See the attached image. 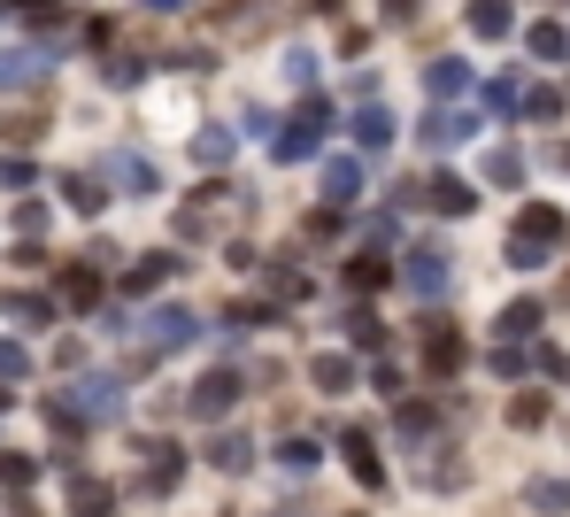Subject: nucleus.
<instances>
[{
	"label": "nucleus",
	"instance_id": "nucleus-11",
	"mask_svg": "<svg viewBox=\"0 0 570 517\" xmlns=\"http://www.w3.org/2000/svg\"><path fill=\"white\" fill-rule=\"evenodd\" d=\"M109 185H116V193H154L162 178H154L146 155H109Z\"/></svg>",
	"mask_w": 570,
	"mask_h": 517
},
{
	"label": "nucleus",
	"instance_id": "nucleus-3",
	"mask_svg": "<svg viewBox=\"0 0 570 517\" xmlns=\"http://www.w3.org/2000/svg\"><path fill=\"white\" fill-rule=\"evenodd\" d=\"M240 386H247V378H240V371H208V378H193V394H185V409H193V417H208V425H216V417H224V409H232V402H240Z\"/></svg>",
	"mask_w": 570,
	"mask_h": 517
},
{
	"label": "nucleus",
	"instance_id": "nucleus-20",
	"mask_svg": "<svg viewBox=\"0 0 570 517\" xmlns=\"http://www.w3.org/2000/svg\"><path fill=\"white\" fill-rule=\"evenodd\" d=\"M478 93H486V109H493V116H517V109H525V85H517V70H501V78H486Z\"/></svg>",
	"mask_w": 570,
	"mask_h": 517
},
{
	"label": "nucleus",
	"instance_id": "nucleus-24",
	"mask_svg": "<svg viewBox=\"0 0 570 517\" xmlns=\"http://www.w3.org/2000/svg\"><path fill=\"white\" fill-rule=\"evenodd\" d=\"M425 85L431 93H462V85H470V62H462V54H439V62L425 70Z\"/></svg>",
	"mask_w": 570,
	"mask_h": 517
},
{
	"label": "nucleus",
	"instance_id": "nucleus-34",
	"mask_svg": "<svg viewBox=\"0 0 570 517\" xmlns=\"http://www.w3.org/2000/svg\"><path fill=\"white\" fill-rule=\"evenodd\" d=\"M501 255H509L517 271H540V263H548L556 247H540V240H517V232H509V247H501Z\"/></svg>",
	"mask_w": 570,
	"mask_h": 517
},
{
	"label": "nucleus",
	"instance_id": "nucleus-36",
	"mask_svg": "<svg viewBox=\"0 0 570 517\" xmlns=\"http://www.w3.org/2000/svg\"><path fill=\"white\" fill-rule=\"evenodd\" d=\"M563 47H570V31H563V23H532V54H540V62H556Z\"/></svg>",
	"mask_w": 570,
	"mask_h": 517
},
{
	"label": "nucleus",
	"instance_id": "nucleus-29",
	"mask_svg": "<svg viewBox=\"0 0 570 517\" xmlns=\"http://www.w3.org/2000/svg\"><path fill=\"white\" fill-rule=\"evenodd\" d=\"M23 378H31V347L0 341V386H23Z\"/></svg>",
	"mask_w": 570,
	"mask_h": 517
},
{
	"label": "nucleus",
	"instance_id": "nucleus-16",
	"mask_svg": "<svg viewBox=\"0 0 570 517\" xmlns=\"http://www.w3.org/2000/svg\"><path fill=\"white\" fill-rule=\"evenodd\" d=\"M470 31H478V39H509V31H517L509 0H470Z\"/></svg>",
	"mask_w": 570,
	"mask_h": 517
},
{
	"label": "nucleus",
	"instance_id": "nucleus-7",
	"mask_svg": "<svg viewBox=\"0 0 570 517\" xmlns=\"http://www.w3.org/2000/svg\"><path fill=\"white\" fill-rule=\"evenodd\" d=\"M339 456H347V472H355L363 487H386V464H378V440H370L363 425H347V433H339Z\"/></svg>",
	"mask_w": 570,
	"mask_h": 517
},
{
	"label": "nucleus",
	"instance_id": "nucleus-42",
	"mask_svg": "<svg viewBox=\"0 0 570 517\" xmlns=\"http://www.w3.org/2000/svg\"><path fill=\"white\" fill-rule=\"evenodd\" d=\"M347 224H339V209H308V240H339Z\"/></svg>",
	"mask_w": 570,
	"mask_h": 517
},
{
	"label": "nucleus",
	"instance_id": "nucleus-25",
	"mask_svg": "<svg viewBox=\"0 0 570 517\" xmlns=\"http://www.w3.org/2000/svg\"><path fill=\"white\" fill-rule=\"evenodd\" d=\"M540 333V302H509L501 310V341H532Z\"/></svg>",
	"mask_w": 570,
	"mask_h": 517
},
{
	"label": "nucleus",
	"instance_id": "nucleus-33",
	"mask_svg": "<svg viewBox=\"0 0 570 517\" xmlns=\"http://www.w3.org/2000/svg\"><path fill=\"white\" fill-rule=\"evenodd\" d=\"M532 510H570V479H532Z\"/></svg>",
	"mask_w": 570,
	"mask_h": 517
},
{
	"label": "nucleus",
	"instance_id": "nucleus-12",
	"mask_svg": "<svg viewBox=\"0 0 570 517\" xmlns=\"http://www.w3.org/2000/svg\"><path fill=\"white\" fill-rule=\"evenodd\" d=\"M355 193H363V163H355V155H332V163H324V201L339 209V201H355Z\"/></svg>",
	"mask_w": 570,
	"mask_h": 517
},
{
	"label": "nucleus",
	"instance_id": "nucleus-17",
	"mask_svg": "<svg viewBox=\"0 0 570 517\" xmlns=\"http://www.w3.org/2000/svg\"><path fill=\"white\" fill-rule=\"evenodd\" d=\"M386 140H394V109H386V101L355 109V148H386Z\"/></svg>",
	"mask_w": 570,
	"mask_h": 517
},
{
	"label": "nucleus",
	"instance_id": "nucleus-5",
	"mask_svg": "<svg viewBox=\"0 0 570 517\" xmlns=\"http://www.w3.org/2000/svg\"><path fill=\"white\" fill-rule=\"evenodd\" d=\"M240 201H247L240 185H208V193H193V201H185L177 232H185V240H193V232H216V216H224V209H240Z\"/></svg>",
	"mask_w": 570,
	"mask_h": 517
},
{
	"label": "nucleus",
	"instance_id": "nucleus-13",
	"mask_svg": "<svg viewBox=\"0 0 570 517\" xmlns=\"http://www.w3.org/2000/svg\"><path fill=\"white\" fill-rule=\"evenodd\" d=\"M146 464H154V472H146V495H170V487H177V472H185L177 440H154V448H146Z\"/></svg>",
	"mask_w": 570,
	"mask_h": 517
},
{
	"label": "nucleus",
	"instance_id": "nucleus-19",
	"mask_svg": "<svg viewBox=\"0 0 570 517\" xmlns=\"http://www.w3.org/2000/svg\"><path fill=\"white\" fill-rule=\"evenodd\" d=\"M425 193H431V209H439V216H470V201H478V193H470V185H462V178H447V171L431 178Z\"/></svg>",
	"mask_w": 570,
	"mask_h": 517
},
{
	"label": "nucleus",
	"instance_id": "nucleus-15",
	"mask_svg": "<svg viewBox=\"0 0 570 517\" xmlns=\"http://www.w3.org/2000/svg\"><path fill=\"white\" fill-rule=\"evenodd\" d=\"M478 171H486V185H501V193H517V185H525V171H532V163H525L517 148H493V155H486Z\"/></svg>",
	"mask_w": 570,
	"mask_h": 517
},
{
	"label": "nucleus",
	"instance_id": "nucleus-32",
	"mask_svg": "<svg viewBox=\"0 0 570 517\" xmlns=\"http://www.w3.org/2000/svg\"><path fill=\"white\" fill-rule=\"evenodd\" d=\"M31 479H39V464H31V456H16V448H0V487H16V495H23Z\"/></svg>",
	"mask_w": 570,
	"mask_h": 517
},
{
	"label": "nucleus",
	"instance_id": "nucleus-38",
	"mask_svg": "<svg viewBox=\"0 0 570 517\" xmlns=\"http://www.w3.org/2000/svg\"><path fill=\"white\" fill-rule=\"evenodd\" d=\"M525 116H540V124L563 116V93H556V85H532V93H525Z\"/></svg>",
	"mask_w": 570,
	"mask_h": 517
},
{
	"label": "nucleus",
	"instance_id": "nucleus-10",
	"mask_svg": "<svg viewBox=\"0 0 570 517\" xmlns=\"http://www.w3.org/2000/svg\"><path fill=\"white\" fill-rule=\"evenodd\" d=\"M517 240H540V247H556V240H563V209H548V201H525V216H517Z\"/></svg>",
	"mask_w": 570,
	"mask_h": 517
},
{
	"label": "nucleus",
	"instance_id": "nucleus-31",
	"mask_svg": "<svg viewBox=\"0 0 570 517\" xmlns=\"http://www.w3.org/2000/svg\"><path fill=\"white\" fill-rule=\"evenodd\" d=\"M8 317H16V325H54V302H47V294H16Z\"/></svg>",
	"mask_w": 570,
	"mask_h": 517
},
{
	"label": "nucleus",
	"instance_id": "nucleus-8",
	"mask_svg": "<svg viewBox=\"0 0 570 517\" xmlns=\"http://www.w3.org/2000/svg\"><path fill=\"white\" fill-rule=\"evenodd\" d=\"M54 294H62V310H101V278H93V263H62V271H54Z\"/></svg>",
	"mask_w": 570,
	"mask_h": 517
},
{
	"label": "nucleus",
	"instance_id": "nucleus-1",
	"mask_svg": "<svg viewBox=\"0 0 570 517\" xmlns=\"http://www.w3.org/2000/svg\"><path fill=\"white\" fill-rule=\"evenodd\" d=\"M324 132H332V101H301V116L278 132V148H271V155H278V163H301V155H316V140H324Z\"/></svg>",
	"mask_w": 570,
	"mask_h": 517
},
{
	"label": "nucleus",
	"instance_id": "nucleus-22",
	"mask_svg": "<svg viewBox=\"0 0 570 517\" xmlns=\"http://www.w3.org/2000/svg\"><path fill=\"white\" fill-rule=\"evenodd\" d=\"M308 378H316L324 394H347V386H355V363H347V355H316V363H308Z\"/></svg>",
	"mask_w": 570,
	"mask_h": 517
},
{
	"label": "nucleus",
	"instance_id": "nucleus-26",
	"mask_svg": "<svg viewBox=\"0 0 570 517\" xmlns=\"http://www.w3.org/2000/svg\"><path fill=\"white\" fill-rule=\"evenodd\" d=\"M486 363H493V378H525V371H532V355H525L517 341H493V347H486Z\"/></svg>",
	"mask_w": 570,
	"mask_h": 517
},
{
	"label": "nucleus",
	"instance_id": "nucleus-37",
	"mask_svg": "<svg viewBox=\"0 0 570 517\" xmlns=\"http://www.w3.org/2000/svg\"><path fill=\"white\" fill-rule=\"evenodd\" d=\"M31 178H39V163H31V155H0V185H8V193H23Z\"/></svg>",
	"mask_w": 570,
	"mask_h": 517
},
{
	"label": "nucleus",
	"instance_id": "nucleus-40",
	"mask_svg": "<svg viewBox=\"0 0 570 517\" xmlns=\"http://www.w3.org/2000/svg\"><path fill=\"white\" fill-rule=\"evenodd\" d=\"M347 333H355V347H386V325H378L370 310H355V317H347Z\"/></svg>",
	"mask_w": 570,
	"mask_h": 517
},
{
	"label": "nucleus",
	"instance_id": "nucleus-44",
	"mask_svg": "<svg viewBox=\"0 0 570 517\" xmlns=\"http://www.w3.org/2000/svg\"><path fill=\"white\" fill-rule=\"evenodd\" d=\"M425 487H431V495H455V487H462V472H455V464H431Z\"/></svg>",
	"mask_w": 570,
	"mask_h": 517
},
{
	"label": "nucleus",
	"instance_id": "nucleus-9",
	"mask_svg": "<svg viewBox=\"0 0 570 517\" xmlns=\"http://www.w3.org/2000/svg\"><path fill=\"white\" fill-rule=\"evenodd\" d=\"M417 140H425L431 155H439V148H462V140H470V116H462V109H431L425 124H417Z\"/></svg>",
	"mask_w": 570,
	"mask_h": 517
},
{
	"label": "nucleus",
	"instance_id": "nucleus-14",
	"mask_svg": "<svg viewBox=\"0 0 570 517\" xmlns=\"http://www.w3.org/2000/svg\"><path fill=\"white\" fill-rule=\"evenodd\" d=\"M425 371H431V378H447V371H462V341H455L447 325H431V333H425Z\"/></svg>",
	"mask_w": 570,
	"mask_h": 517
},
{
	"label": "nucleus",
	"instance_id": "nucleus-6",
	"mask_svg": "<svg viewBox=\"0 0 570 517\" xmlns=\"http://www.w3.org/2000/svg\"><path fill=\"white\" fill-rule=\"evenodd\" d=\"M193 333H201V325H193V310H154V317L140 325L146 355H170V347H185V341H193Z\"/></svg>",
	"mask_w": 570,
	"mask_h": 517
},
{
	"label": "nucleus",
	"instance_id": "nucleus-23",
	"mask_svg": "<svg viewBox=\"0 0 570 517\" xmlns=\"http://www.w3.org/2000/svg\"><path fill=\"white\" fill-rule=\"evenodd\" d=\"M62 201H70V209H85V216H93V209H101V201H109V178H62Z\"/></svg>",
	"mask_w": 570,
	"mask_h": 517
},
{
	"label": "nucleus",
	"instance_id": "nucleus-21",
	"mask_svg": "<svg viewBox=\"0 0 570 517\" xmlns=\"http://www.w3.org/2000/svg\"><path fill=\"white\" fill-rule=\"evenodd\" d=\"M378 286H394V271H386L378 255H355V263H347V294H378Z\"/></svg>",
	"mask_w": 570,
	"mask_h": 517
},
{
	"label": "nucleus",
	"instance_id": "nucleus-30",
	"mask_svg": "<svg viewBox=\"0 0 570 517\" xmlns=\"http://www.w3.org/2000/svg\"><path fill=\"white\" fill-rule=\"evenodd\" d=\"M162 278H177V255H146V263L124 278V286H132V294H146V286H162Z\"/></svg>",
	"mask_w": 570,
	"mask_h": 517
},
{
	"label": "nucleus",
	"instance_id": "nucleus-2",
	"mask_svg": "<svg viewBox=\"0 0 570 517\" xmlns=\"http://www.w3.org/2000/svg\"><path fill=\"white\" fill-rule=\"evenodd\" d=\"M62 47H0V85H47Z\"/></svg>",
	"mask_w": 570,
	"mask_h": 517
},
{
	"label": "nucleus",
	"instance_id": "nucleus-45",
	"mask_svg": "<svg viewBox=\"0 0 570 517\" xmlns=\"http://www.w3.org/2000/svg\"><path fill=\"white\" fill-rule=\"evenodd\" d=\"M363 240H370V255H378V247H394V216H370V224H363Z\"/></svg>",
	"mask_w": 570,
	"mask_h": 517
},
{
	"label": "nucleus",
	"instance_id": "nucleus-46",
	"mask_svg": "<svg viewBox=\"0 0 570 517\" xmlns=\"http://www.w3.org/2000/svg\"><path fill=\"white\" fill-rule=\"evenodd\" d=\"M540 371H548V378H563V386H570V355H563V347H540Z\"/></svg>",
	"mask_w": 570,
	"mask_h": 517
},
{
	"label": "nucleus",
	"instance_id": "nucleus-35",
	"mask_svg": "<svg viewBox=\"0 0 570 517\" xmlns=\"http://www.w3.org/2000/svg\"><path fill=\"white\" fill-rule=\"evenodd\" d=\"M509 425H525V433L548 425V394H517V402H509Z\"/></svg>",
	"mask_w": 570,
	"mask_h": 517
},
{
	"label": "nucleus",
	"instance_id": "nucleus-27",
	"mask_svg": "<svg viewBox=\"0 0 570 517\" xmlns=\"http://www.w3.org/2000/svg\"><path fill=\"white\" fill-rule=\"evenodd\" d=\"M447 409H455V402H409V409H401V433H409V440H425V433L447 417Z\"/></svg>",
	"mask_w": 570,
	"mask_h": 517
},
{
	"label": "nucleus",
	"instance_id": "nucleus-43",
	"mask_svg": "<svg viewBox=\"0 0 570 517\" xmlns=\"http://www.w3.org/2000/svg\"><path fill=\"white\" fill-rule=\"evenodd\" d=\"M285 78H293V85H308V78H316V54H308V47H293V54H285Z\"/></svg>",
	"mask_w": 570,
	"mask_h": 517
},
{
	"label": "nucleus",
	"instance_id": "nucleus-28",
	"mask_svg": "<svg viewBox=\"0 0 570 517\" xmlns=\"http://www.w3.org/2000/svg\"><path fill=\"white\" fill-rule=\"evenodd\" d=\"M193 155H201L208 171H216V163H232V132H224V124H208V132H193Z\"/></svg>",
	"mask_w": 570,
	"mask_h": 517
},
{
	"label": "nucleus",
	"instance_id": "nucleus-39",
	"mask_svg": "<svg viewBox=\"0 0 570 517\" xmlns=\"http://www.w3.org/2000/svg\"><path fill=\"white\" fill-rule=\"evenodd\" d=\"M278 464H285V472H308V464H316V440H301V433L278 440Z\"/></svg>",
	"mask_w": 570,
	"mask_h": 517
},
{
	"label": "nucleus",
	"instance_id": "nucleus-41",
	"mask_svg": "<svg viewBox=\"0 0 570 517\" xmlns=\"http://www.w3.org/2000/svg\"><path fill=\"white\" fill-rule=\"evenodd\" d=\"M16 232L39 240V232H47V209H39V201H16Z\"/></svg>",
	"mask_w": 570,
	"mask_h": 517
},
{
	"label": "nucleus",
	"instance_id": "nucleus-18",
	"mask_svg": "<svg viewBox=\"0 0 570 517\" xmlns=\"http://www.w3.org/2000/svg\"><path fill=\"white\" fill-rule=\"evenodd\" d=\"M208 464H216V472H247V464H255V440H247V433H216V440H208Z\"/></svg>",
	"mask_w": 570,
	"mask_h": 517
},
{
	"label": "nucleus",
	"instance_id": "nucleus-4",
	"mask_svg": "<svg viewBox=\"0 0 570 517\" xmlns=\"http://www.w3.org/2000/svg\"><path fill=\"white\" fill-rule=\"evenodd\" d=\"M447 278H455V271H447V255H439V247H409V263H401V286H409V294H417V302H431V294H447Z\"/></svg>",
	"mask_w": 570,
	"mask_h": 517
}]
</instances>
